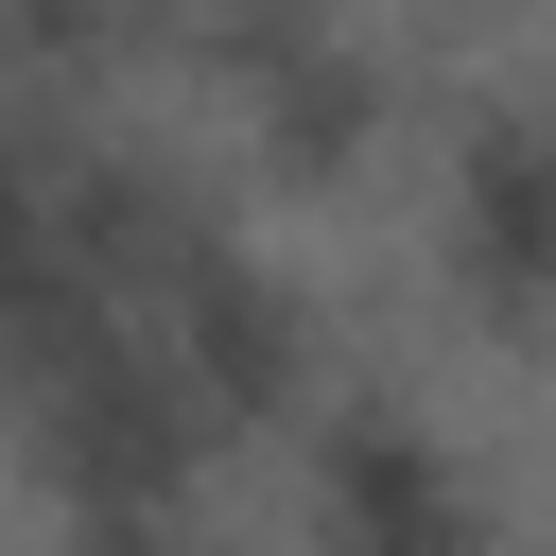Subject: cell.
I'll return each instance as SVG.
<instances>
[{
  "label": "cell",
  "instance_id": "obj_3",
  "mask_svg": "<svg viewBox=\"0 0 556 556\" xmlns=\"http://www.w3.org/2000/svg\"><path fill=\"white\" fill-rule=\"evenodd\" d=\"M417 226H434V295H452V330L556 365V87H469V104L434 122V191H417Z\"/></svg>",
  "mask_w": 556,
  "mask_h": 556
},
{
  "label": "cell",
  "instance_id": "obj_4",
  "mask_svg": "<svg viewBox=\"0 0 556 556\" xmlns=\"http://www.w3.org/2000/svg\"><path fill=\"white\" fill-rule=\"evenodd\" d=\"M139 330H156V365L191 382V417L208 434H295L313 400H330V313H313V278L278 261V226L261 208H226L156 295H139Z\"/></svg>",
  "mask_w": 556,
  "mask_h": 556
},
{
  "label": "cell",
  "instance_id": "obj_2",
  "mask_svg": "<svg viewBox=\"0 0 556 556\" xmlns=\"http://www.w3.org/2000/svg\"><path fill=\"white\" fill-rule=\"evenodd\" d=\"M295 521L313 556H521L504 469L417 382H365V365H330V400L295 417Z\"/></svg>",
  "mask_w": 556,
  "mask_h": 556
},
{
  "label": "cell",
  "instance_id": "obj_1",
  "mask_svg": "<svg viewBox=\"0 0 556 556\" xmlns=\"http://www.w3.org/2000/svg\"><path fill=\"white\" fill-rule=\"evenodd\" d=\"M174 35L208 70L243 208H330V191H382L417 156V70L365 0H191Z\"/></svg>",
  "mask_w": 556,
  "mask_h": 556
}]
</instances>
